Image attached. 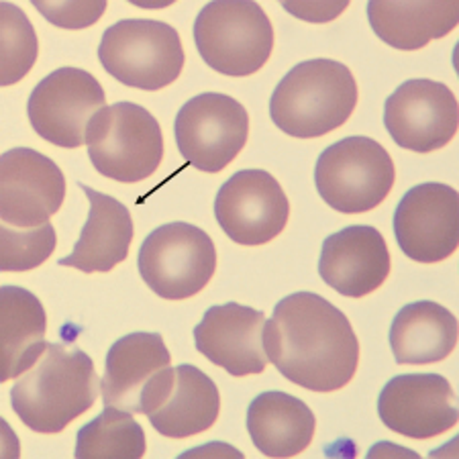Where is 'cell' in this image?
<instances>
[{"mask_svg": "<svg viewBox=\"0 0 459 459\" xmlns=\"http://www.w3.org/2000/svg\"><path fill=\"white\" fill-rule=\"evenodd\" d=\"M107 107L99 80L80 68H59L29 96L27 115L37 135L64 150L86 143L88 125Z\"/></svg>", "mask_w": 459, "mask_h": 459, "instance_id": "obj_11", "label": "cell"}, {"mask_svg": "<svg viewBox=\"0 0 459 459\" xmlns=\"http://www.w3.org/2000/svg\"><path fill=\"white\" fill-rule=\"evenodd\" d=\"M316 190L343 214L374 211L390 195L396 168L390 153L369 137H345L321 153L315 168Z\"/></svg>", "mask_w": 459, "mask_h": 459, "instance_id": "obj_7", "label": "cell"}, {"mask_svg": "<svg viewBox=\"0 0 459 459\" xmlns=\"http://www.w3.org/2000/svg\"><path fill=\"white\" fill-rule=\"evenodd\" d=\"M176 143L192 168L217 174L231 164L249 137V115L233 96L204 92L180 108Z\"/></svg>", "mask_w": 459, "mask_h": 459, "instance_id": "obj_10", "label": "cell"}, {"mask_svg": "<svg viewBox=\"0 0 459 459\" xmlns=\"http://www.w3.org/2000/svg\"><path fill=\"white\" fill-rule=\"evenodd\" d=\"M394 235L406 257L439 264L459 246V195L441 182L411 188L394 211Z\"/></svg>", "mask_w": 459, "mask_h": 459, "instance_id": "obj_14", "label": "cell"}, {"mask_svg": "<svg viewBox=\"0 0 459 459\" xmlns=\"http://www.w3.org/2000/svg\"><path fill=\"white\" fill-rule=\"evenodd\" d=\"M172 386V355L160 333H131L108 350L100 380L105 406L150 417Z\"/></svg>", "mask_w": 459, "mask_h": 459, "instance_id": "obj_8", "label": "cell"}, {"mask_svg": "<svg viewBox=\"0 0 459 459\" xmlns=\"http://www.w3.org/2000/svg\"><path fill=\"white\" fill-rule=\"evenodd\" d=\"M264 347L286 380L321 394L345 388L359 364L350 318L315 292L278 302L272 318H265Z\"/></svg>", "mask_w": 459, "mask_h": 459, "instance_id": "obj_1", "label": "cell"}, {"mask_svg": "<svg viewBox=\"0 0 459 459\" xmlns=\"http://www.w3.org/2000/svg\"><path fill=\"white\" fill-rule=\"evenodd\" d=\"M368 19L374 33L390 48L417 51L454 31L459 23V4L369 0Z\"/></svg>", "mask_w": 459, "mask_h": 459, "instance_id": "obj_23", "label": "cell"}, {"mask_svg": "<svg viewBox=\"0 0 459 459\" xmlns=\"http://www.w3.org/2000/svg\"><path fill=\"white\" fill-rule=\"evenodd\" d=\"M92 358L78 347L48 343L31 369L17 377L11 404L35 433H59L92 409L100 394Z\"/></svg>", "mask_w": 459, "mask_h": 459, "instance_id": "obj_2", "label": "cell"}, {"mask_svg": "<svg viewBox=\"0 0 459 459\" xmlns=\"http://www.w3.org/2000/svg\"><path fill=\"white\" fill-rule=\"evenodd\" d=\"M86 145L96 172L123 184L145 180L158 172L164 160L158 118L133 102L99 110L88 125Z\"/></svg>", "mask_w": 459, "mask_h": 459, "instance_id": "obj_4", "label": "cell"}, {"mask_svg": "<svg viewBox=\"0 0 459 459\" xmlns=\"http://www.w3.org/2000/svg\"><path fill=\"white\" fill-rule=\"evenodd\" d=\"M288 13H292L294 17L308 23H327V21L337 19L350 3H282Z\"/></svg>", "mask_w": 459, "mask_h": 459, "instance_id": "obj_29", "label": "cell"}, {"mask_svg": "<svg viewBox=\"0 0 459 459\" xmlns=\"http://www.w3.org/2000/svg\"><path fill=\"white\" fill-rule=\"evenodd\" d=\"M219 411L217 384L203 369L182 364L174 368V386L164 404L150 414V423L169 439H186L217 423Z\"/></svg>", "mask_w": 459, "mask_h": 459, "instance_id": "obj_24", "label": "cell"}, {"mask_svg": "<svg viewBox=\"0 0 459 459\" xmlns=\"http://www.w3.org/2000/svg\"><path fill=\"white\" fill-rule=\"evenodd\" d=\"M384 427L411 439H433L457 425L454 388L439 374H403L392 377L377 398Z\"/></svg>", "mask_w": 459, "mask_h": 459, "instance_id": "obj_16", "label": "cell"}, {"mask_svg": "<svg viewBox=\"0 0 459 459\" xmlns=\"http://www.w3.org/2000/svg\"><path fill=\"white\" fill-rule=\"evenodd\" d=\"M457 345V318L433 300L406 305L390 327V347L396 364L425 366L443 361Z\"/></svg>", "mask_w": 459, "mask_h": 459, "instance_id": "obj_22", "label": "cell"}, {"mask_svg": "<svg viewBox=\"0 0 459 459\" xmlns=\"http://www.w3.org/2000/svg\"><path fill=\"white\" fill-rule=\"evenodd\" d=\"M57 246V235L51 223L35 229L0 227V270L29 272L48 262Z\"/></svg>", "mask_w": 459, "mask_h": 459, "instance_id": "obj_27", "label": "cell"}, {"mask_svg": "<svg viewBox=\"0 0 459 459\" xmlns=\"http://www.w3.org/2000/svg\"><path fill=\"white\" fill-rule=\"evenodd\" d=\"M99 59L121 84L161 91L180 78L186 56L172 25L152 19H123L102 35Z\"/></svg>", "mask_w": 459, "mask_h": 459, "instance_id": "obj_6", "label": "cell"}, {"mask_svg": "<svg viewBox=\"0 0 459 459\" xmlns=\"http://www.w3.org/2000/svg\"><path fill=\"white\" fill-rule=\"evenodd\" d=\"M33 6L51 25L62 29H84L94 25L107 11V3H46L35 0Z\"/></svg>", "mask_w": 459, "mask_h": 459, "instance_id": "obj_28", "label": "cell"}, {"mask_svg": "<svg viewBox=\"0 0 459 459\" xmlns=\"http://www.w3.org/2000/svg\"><path fill=\"white\" fill-rule=\"evenodd\" d=\"M198 54L225 76H251L268 62L273 29L262 6L251 0H214L195 21Z\"/></svg>", "mask_w": 459, "mask_h": 459, "instance_id": "obj_5", "label": "cell"}, {"mask_svg": "<svg viewBox=\"0 0 459 459\" xmlns=\"http://www.w3.org/2000/svg\"><path fill=\"white\" fill-rule=\"evenodd\" d=\"M65 178L54 160L29 147H14L0 160V219L14 229L48 225L62 209Z\"/></svg>", "mask_w": 459, "mask_h": 459, "instance_id": "obj_15", "label": "cell"}, {"mask_svg": "<svg viewBox=\"0 0 459 459\" xmlns=\"http://www.w3.org/2000/svg\"><path fill=\"white\" fill-rule=\"evenodd\" d=\"M214 217L231 241L259 247L284 231L290 203L280 182L264 169H241L221 186Z\"/></svg>", "mask_w": 459, "mask_h": 459, "instance_id": "obj_12", "label": "cell"}, {"mask_svg": "<svg viewBox=\"0 0 459 459\" xmlns=\"http://www.w3.org/2000/svg\"><path fill=\"white\" fill-rule=\"evenodd\" d=\"M39 43L27 14L11 3H0V84L13 86L35 65Z\"/></svg>", "mask_w": 459, "mask_h": 459, "instance_id": "obj_26", "label": "cell"}, {"mask_svg": "<svg viewBox=\"0 0 459 459\" xmlns=\"http://www.w3.org/2000/svg\"><path fill=\"white\" fill-rule=\"evenodd\" d=\"M80 188L91 201V212L72 254L59 259L57 264L84 273L110 272L129 255L135 235L131 212L117 198L84 186V182H80Z\"/></svg>", "mask_w": 459, "mask_h": 459, "instance_id": "obj_19", "label": "cell"}, {"mask_svg": "<svg viewBox=\"0 0 459 459\" xmlns=\"http://www.w3.org/2000/svg\"><path fill=\"white\" fill-rule=\"evenodd\" d=\"M318 273L347 299L376 292L390 273V251L382 233L369 225H351L323 241Z\"/></svg>", "mask_w": 459, "mask_h": 459, "instance_id": "obj_18", "label": "cell"}, {"mask_svg": "<svg viewBox=\"0 0 459 459\" xmlns=\"http://www.w3.org/2000/svg\"><path fill=\"white\" fill-rule=\"evenodd\" d=\"M313 411L286 392H264L247 409V431L257 451L268 457H294L313 443Z\"/></svg>", "mask_w": 459, "mask_h": 459, "instance_id": "obj_21", "label": "cell"}, {"mask_svg": "<svg viewBox=\"0 0 459 459\" xmlns=\"http://www.w3.org/2000/svg\"><path fill=\"white\" fill-rule=\"evenodd\" d=\"M384 125L403 150L431 153L455 137L459 107L451 88L435 80H409L388 96Z\"/></svg>", "mask_w": 459, "mask_h": 459, "instance_id": "obj_13", "label": "cell"}, {"mask_svg": "<svg viewBox=\"0 0 459 459\" xmlns=\"http://www.w3.org/2000/svg\"><path fill=\"white\" fill-rule=\"evenodd\" d=\"M139 273L166 300H184L203 290L217 270V249L206 231L190 223L161 225L139 249Z\"/></svg>", "mask_w": 459, "mask_h": 459, "instance_id": "obj_9", "label": "cell"}, {"mask_svg": "<svg viewBox=\"0 0 459 459\" xmlns=\"http://www.w3.org/2000/svg\"><path fill=\"white\" fill-rule=\"evenodd\" d=\"M0 323V382H9L31 369L46 351L48 316L33 292L3 286Z\"/></svg>", "mask_w": 459, "mask_h": 459, "instance_id": "obj_20", "label": "cell"}, {"mask_svg": "<svg viewBox=\"0 0 459 459\" xmlns=\"http://www.w3.org/2000/svg\"><path fill=\"white\" fill-rule=\"evenodd\" d=\"M358 105L351 70L335 59H308L280 80L270 99V117L290 137H323L347 123Z\"/></svg>", "mask_w": 459, "mask_h": 459, "instance_id": "obj_3", "label": "cell"}, {"mask_svg": "<svg viewBox=\"0 0 459 459\" xmlns=\"http://www.w3.org/2000/svg\"><path fill=\"white\" fill-rule=\"evenodd\" d=\"M265 316L239 302H227L206 310L195 329L196 350L233 377L262 374L268 366L264 347Z\"/></svg>", "mask_w": 459, "mask_h": 459, "instance_id": "obj_17", "label": "cell"}, {"mask_svg": "<svg viewBox=\"0 0 459 459\" xmlns=\"http://www.w3.org/2000/svg\"><path fill=\"white\" fill-rule=\"evenodd\" d=\"M145 455V433L142 425L127 411L105 406L99 417L84 425L76 437L78 459L127 457Z\"/></svg>", "mask_w": 459, "mask_h": 459, "instance_id": "obj_25", "label": "cell"}]
</instances>
